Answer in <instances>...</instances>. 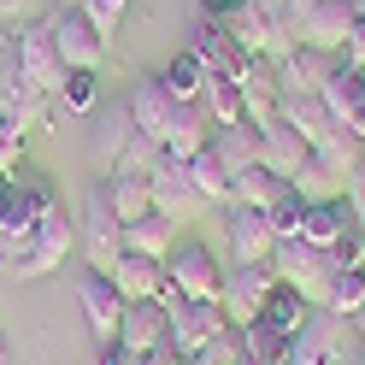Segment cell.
Returning a JSON list of instances; mask_svg holds the SVG:
<instances>
[{
	"mask_svg": "<svg viewBox=\"0 0 365 365\" xmlns=\"http://www.w3.org/2000/svg\"><path fill=\"white\" fill-rule=\"evenodd\" d=\"M271 271L289 283V289H301L312 307H324V294H330V283H336V254H324V247H312V242H277V254H271Z\"/></svg>",
	"mask_w": 365,
	"mask_h": 365,
	"instance_id": "obj_1",
	"label": "cell"
},
{
	"mask_svg": "<svg viewBox=\"0 0 365 365\" xmlns=\"http://www.w3.org/2000/svg\"><path fill=\"white\" fill-rule=\"evenodd\" d=\"M165 283L182 294V301H218L224 294V265L207 242H177L165 259Z\"/></svg>",
	"mask_w": 365,
	"mask_h": 365,
	"instance_id": "obj_2",
	"label": "cell"
},
{
	"mask_svg": "<svg viewBox=\"0 0 365 365\" xmlns=\"http://www.w3.org/2000/svg\"><path fill=\"white\" fill-rule=\"evenodd\" d=\"M159 307H165V318H171V348H177V354H189V359L207 348V341H212L224 324H230L218 301H182L171 283H165V294H159Z\"/></svg>",
	"mask_w": 365,
	"mask_h": 365,
	"instance_id": "obj_3",
	"label": "cell"
},
{
	"mask_svg": "<svg viewBox=\"0 0 365 365\" xmlns=\"http://www.w3.org/2000/svg\"><path fill=\"white\" fill-rule=\"evenodd\" d=\"M12 71H18V83H30L36 95H59L65 77H71L59 48H53V30H18L12 36Z\"/></svg>",
	"mask_w": 365,
	"mask_h": 365,
	"instance_id": "obj_4",
	"label": "cell"
},
{
	"mask_svg": "<svg viewBox=\"0 0 365 365\" xmlns=\"http://www.w3.org/2000/svg\"><path fill=\"white\" fill-rule=\"evenodd\" d=\"M48 30H53V48H59V59H65V71H101L106 36L95 30V18H88L83 6H65Z\"/></svg>",
	"mask_w": 365,
	"mask_h": 365,
	"instance_id": "obj_5",
	"label": "cell"
},
{
	"mask_svg": "<svg viewBox=\"0 0 365 365\" xmlns=\"http://www.w3.org/2000/svg\"><path fill=\"white\" fill-rule=\"evenodd\" d=\"M283 277L271 271V259L265 265H236V271H224V294H218V307H224V318L242 330V324H254L259 318V307H265V294L277 289Z\"/></svg>",
	"mask_w": 365,
	"mask_h": 365,
	"instance_id": "obj_6",
	"label": "cell"
},
{
	"mask_svg": "<svg viewBox=\"0 0 365 365\" xmlns=\"http://www.w3.org/2000/svg\"><path fill=\"white\" fill-rule=\"evenodd\" d=\"M83 254H88V271H112V259L124 254V224L112 212L106 189H95L83 200Z\"/></svg>",
	"mask_w": 365,
	"mask_h": 365,
	"instance_id": "obj_7",
	"label": "cell"
},
{
	"mask_svg": "<svg viewBox=\"0 0 365 365\" xmlns=\"http://www.w3.org/2000/svg\"><path fill=\"white\" fill-rule=\"evenodd\" d=\"M148 182H153V212H159V218L189 224V218H200V212H207V195L195 189L189 165H177V159H165V165H159Z\"/></svg>",
	"mask_w": 365,
	"mask_h": 365,
	"instance_id": "obj_8",
	"label": "cell"
},
{
	"mask_svg": "<svg viewBox=\"0 0 365 365\" xmlns=\"http://www.w3.org/2000/svg\"><path fill=\"white\" fill-rule=\"evenodd\" d=\"M224 236H230V259L236 265H265L277 254V236H271V218L254 207H224Z\"/></svg>",
	"mask_w": 365,
	"mask_h": 365,
	"instance_id": "obj_9",
	"label": "cell"
},
{
	"mask_svg": "<svg viewBox=\"0 0 365 365\" xmlns=\"http://www.w3.org/2000/svg\"><path fill=\"white\" fill-rule=\"evenodd\" d=\"M354 24H359V0H318V6L301 18V41L341 59V48H348V30H354Z\"/></svg>",
	"mask_w": 365,
	"mask_h": 365,
	"instance_id": "obj_10",
	"label": "cell"
},
{
	"mask_svg": "<svg viewBox=\"0 0 365 365\" xmlns=\"http://www.w3.org/2000/svg\"><path fill=\"white\" fill-rule=\"evenodd\" d=\"M77 307H83L88 330H95L101 341H112V336H118V318H124V294H118V283H112L106 271H83V283H77Z\"/></svg>",
	"mask_w": 365,
	"mask_h": 365,
	"instance_id": "obj_11",
	"label": "cell"
},
{
	"mask_svg": "<svg viewBox=\"0 0 365 365\" xmlns=\"http://www.w3.org/2000/svg\"><path fill=\"white\" fill-rule=\"evenodd\" d=\"M212 142V118H207V106L200 101H182L177 112H171V124H165V135H159V148H165V159H177V165H189V159Z\"/></svg>",
	"mask_w": 365,
	"mask_h": 365,
	"instance_id": "obj_12",
	"label": "cell"
},
{
	"mask_svg": "<svg viewBox=\"0 0 365 365\" xmlns=\"http://www.w3.org/2000/svg\"><path fill=\"white\" fill-rule=\"evenodd\" d=\"M336 53H324V48H294L283 65H277V88L283 95H324V83H330V71H336Z\"/></svg>",
	"mask_w": 365,
	"mask_h": 365,
	"instance_id": "obj_13",
	"label": "cell"
},
{
	"mask_svg": "<svg viewBox=\"0 0 365 365\" xmlns=\"http://www.w3.org/2000/svg\"><path fill=\"white\" fill-rule=\"evenodd\" d=\"M312 159V142L301 130H294L289 118H271V124H259V165H271L277 177H294Z\"/></svg>",
	"mask_w": 365,
	"mask_h": 365,
	"instance_id": "obj_14",
	"label": "cell"
},
{
	"mask_svg": "<svg viewBox=\"0 0 365 365\" xmlns=\"http://www.w3.org/2000/svg\"><path fill=\"white\" fill-rule=\"evenodd\" d=\"M112 341H124L130 354H153L159 341H171V318L159 301H124V318H118V336Z\"/></svg>",
	"mask_w": 365,
	"mask_h": 365,
	"instance_id": "obj_15",
	"label": "cell"
},
{
	"mask_svg": "<svg viewBox=\"0 0 365 365\" xmlns=\"http://www.w3.org/2000/svg\"><path fill=\"white\" fill-rule=\"evenodd\" d=\"M336 330H341V318L330 307H312V318L301 324V336H294V348H289V365H341Z\"/></svg>",
	"mask_w": 365,
	"mask_h": 365,
	"instance_id": "obj_16",
	"label": "cell"
},
{
	"mask_svg": "<svg viewBox=\"0 0 365 365\" xmlns=\"http://www.w3.org/2000/svg\"><path fill=\"white\" fill-rule=\"evenodd\" d=\"M189 53H195L200 65H207L212 77H242L247 65H254V59H247V53L236 48L230 36H224V30L212 24V18H195V36H189Z\"/></svg>",
	"mask_w": 365,
	"mask_h": 365,
	"instance_id": "obj_17",
	"label": "cell"
},
{
	"mask_svg": "<svg viewBox=\"0 0 365 365\" xmlns=\"http://www.w3.org/2000/svg\"><path fill=\"white\" fill-rule=\"evenodd\" d=\"M106 277L118 283V294H124V301H159V294H165V259H148V254H118Z\"/></svg>",
	"mask_w": 365,
	"mask_h": 365,
	"instance_id": "obj_18",
	"label": "cell"
},
{
	"mask_svg": "<svg viewBox=\"0 0 365 365\" xmlns=\"http://www.w3.org/2000/svg\"><path fill=\"white\" fill-rule=\"evenodd\" d=\"M130 118H135V130H142V135H153V142H159V135H165V124H171V112H177V101L165 95V83H159V77H135L130 83Z\"/></svg>",
	"mask_w": 365,
	"mask_h": 365,
	"instance_id": "obj_19",
	"label": "cell"
},
{
	"mask_svg": "<svg viewBox=\"0 0 365 365\" xmlns=\"http://www.w3.org/2000/svg\"><path fill=\"white\" fill-rule=\"evenodd\" d=\"M236 83H242L247 124H271V118H277V101H283V88H277V65H271V59H254V65H247V71H242Z\"/></svg>",
	"mask_w": 365,
	"mask_h": 365,
	"instance_id": "obj_20",
	"label": "cell"
},
{
	"mask_svg": "<svg viewBox=\"0 0 365 365\" xmlns=\"http://www.w3.org/2000/svg\"><path fill=\"white\" fill-rule=\"evenodd\" d=\"M318 101L330 106V118H336V124H348V130H354V124H359V112H365V71H354V65H336Z\"/></svg>",
	"mask_w": 365,
	"mask_h": 365,
	"instance_id": "obj_21",
	"label": "cell"
},
{
	"mask_svg": "<svg viewBox=\"0 0 365 365\" xmlns=\"http://www.w3.org/2000/svg\"><path fill=\"white\" fill-rule=\"evenodd\" d=\"M101 189H106V200H112V212H118V224H135V218L153 212V182L135 177V171H106Z\"/></svg>",
	"mask_w": 365,
	"mask_h": 365,
	"instance_id": "obj_22",
	"label": "cell"
},
{
	"mask_svg": "<svg viewBox=\"0 0 365 365\" xmlns=\"http://www.w3.org/2000/svg\"><path fill=\"white\" fill-rule=\"evenodd\" d=\"M348 218H354V200L348 195H336V200H312L307 207V224H301V242H312V247H336V236L348 230Z\"/></svg>",
	"mask_w": 365,
	"mask_h": 365,
	"instance_id": "obj_23",
	"label": "cell"
},
{
	"mask_svg": "<svg viewBox=\"0 0 365 365\" xmlns=\"http://www.w3.org/2000/svg\"><path fill=\"white\" fill-rule=\"evenodd\" d=\"M212 153L224 159V171L242 177L259 165V124H230V130H212Z\"/></svg>",
	"mask_w": 365,
	"mask_h": 365,
	"instance_id": "obj_24",
	"label": "cell"
},
{
	"mask_svg": "<svg viewBox=\"0 0 365 365\" xmlns=\"http://www.w3.org/2000/svg\"><path fill=\"white\" fill-rule=\"evenodd\" d=\"M283 195H289V177H277L271 165H254V171H242V177H236V189H230V207H254V212H271Z\"/></svg>",
	"mask_w": 365,
	"mask_h": 365,
	"instance_id": "obj_25",
	"label": "cell"
},
{
	"mask_svg": "<svg viewBox=\"0 0 365 365\" xmlns=\"http://www.w3.org/2000/svg\"><path fill=\"white\" fill-rule=\"evenodd\" d=\"M259 318H265V324L277 330V336H289V341H294V336H301V324L312 318V301H307L301 289H289V283H277V289L265 294V307H259Z\"/></svg>",
	"mask_w": 365,
	"mask_h": 365,
	"instance_id": "obj_26",
	"label": "cell"
},
{
	"mask_svg": "<svg viewBox=\"0 0 365 365\" xmlns=\"http://www.w3.org/2000/svg\"><path fill=\"white\" fill-rule=\"evenodd\" d=\"M171 247H177V224H171V218H159V212H148V218H135V224H124V254L171 259Z\"/></svg>",
	"mask_w": 365,
	"mask_h": 365,
	"instance_id": "obj_27",
	"label": "cell"
},
{
	"mask_svg": "<svg viewBox=\"0 0 365 365\" xmlns=\"http://www.w3.org/2000/svg\"><path fill=\"white\" fill-rule=\"evenodd\" d=\"M277 118H289V124L301 130V135H307L312 148H318V142H324V135L336 130V118H330V106L318 101V95H283V101H277Z\"/></svg>",
	"mask_w": 365,
	"mask_h": 365,
	"instance_id": "obj_28",
	"label": "cell"
},
{
	"mask_svg": "<svg viewBox=\"0 0 365 365\" xmlns=\"http://www.w3.org/2000/svg\"><path fill=\"white\" fill-rule=\"evenodd\" d=\"M207 77H212V71H207V65H200L189 48H182V53H171V59H165V71H159V83H165V95H171L177 106L207 95Z\"/></svg>",
	"mask_w": 365,
	"mask_h": 365,
	"instance_id": "obj_29",
	"label": "cell"
},
{
	"mask_svg": "<svg viewBox=\"0 0 365 365\" xmlns=\"http://www.w3.org/2000/svg\"><path fill=\"white\" fill-rule=\"evenodd\" d=\"M200 106H207L212 130L247 124V106H242V83H236V77H207V95H200Z\"/></svg>",
	"mask_w": 365,
	"mask_h": 365,
	"instance_id": "obj_30",
	"label": "cell"
},
{
	"mask_svg": "<svg viewBox=\"0 0 365 365\" xmlns=\"http://www.w3.org/2000/svg\"><path fill=\"white\" fill-rule=\"evenodd\" d=\"M189 177H195V189L207 195V207H230V189H236V177L224 171V159L212 153V142L200 148L195 159H189Z\"/></svg>",
	"mask_w": 365,
	"mask_h": 365,
	"instance_id": "obj_31",
	"label": "cell"
},
{
	"mask_svg": "<svg viewBox=\"0 0 365 365\" xmlns=\"http://www.w3.org/2000/svg\"><path fill=\"white\" fill-rule=\"evenodd\" d=\"M312 153L324 159V165H330L336 177H354V171H359V159H365V142H359V130L336 124V130H330V135H324V142H318Z\"/></svg>",
	"mask_w": 365,
	"mask_h": 365,
	"instance_id": "obj_32",
	"label": "cell"
},
{
	"mask_svg": "<svg viewBox=\"0 0 365 365\" xmlns=\"http://www.w3.org/2000/svg\"><path fill=\"white\" fill-rule=\"evenodd\" d=\"M289 189H294V195H301V200H307V207H312V200H336L341 189H348V177H336V171L324 165V159H318V153H312V159H307V165H301V171H294V177H289Z\"/></svg>",
	"mask_w": 365,
	"mask_h": 365,
	"instance_id": "obj_33",
	"label": "cell"
},
{
	"mask_svg": "<svg viewBox=\"0 0 365 365\" xmlns=\"http://www.w3.org/2000/svg\"><path fill=\"white\" fill-rule=\"evenodd\" d=\"M130 135H135V118H130V106H106V112H101V130H95V153L106 159V171L118 165V153L130 148Z\"/></svg>",
	"mask_w": 365,
	"mask_h": 365,
	"instance_id": "obj_34",
	"label": "cell"
},
{
	"mask_svg": "<svg viewBox=\"0 0 365 365\" xmlns=\"http://www.w3.org/2000/svg\"><path fill=\"white\" fill-rule=\"evenodd\" d=\"M242 348H247V359H254V365H289V348H294V341L277 336L265 318H254V324H242Z\"/></svg>",
	"mask_w": 365,
	"mask_h": 365,
	"instance_id": "obj_35",
	"label": "cell"
},
{
	"mask_svg": "<svg viewBox=\"0 0 365 365\" xmlns=\"http://www.w3.org/2000/svg\"><path fill=\"white\" fill-rule=\"evenodd\" d=\"M324 307H330L336 318H354V312L365 307V265L336 271V283H330V294H324Z\"/></svg>",
	"mask_w": 365,
	"mask_h": 365,
	"instance_id": "obj_36",
	"label": "cell"
},
{
	"mask_svg": "<svg viewBox=\"0 0 365 365\" xmlns=\"http://www.w3.org/2000/svg\"><path fill=\"white\" fill-rule=\"evenodd\" d=\"M159 165H165V148H159L153 135H142V130H135V135H130V148L118 153V165H112V171H135V177H153Z\"/></svg>",
	"mask_w": 365,
	"mask_h": 365,
	"instance_id": "obj_37",
	"label": "cell"
},
{
	"mask_svg": "<svg viewBox=\"0 0 365 365\" xmlns=\"http://www.w3.org/2000/svg\"><path fill=\"white\" fill-rule=\"evenodd\" d=\"M265 218H271V236H277V242H294V236H301V224H307V200L289 189V195H283Z\"/></svg>",
	"mask_w": 365,
	"mask_h": 365,
	"instance_id": "obj_38",
	"label": "cell"
},
{
	"mask_svg": "<svg viewBox=\"0 0 365 365\" xmlns=\"http://www.w3.org/2000/svg\"><path fill=\"white\" fill-rule=\"evenodd\" d=\"M59 101H65V112H95L101 106V83H95V71H71L65 77V88H59Z\"/></svg>",
	"mask_w": 365,
	"mask_h": 365,
	"instance_id": "obj_39",
	"label": "cell"
},
{
	"mask_svg": "<svg viewBox=\"0 0 365 365\" xmlns=\"http://www.w3.org/2000/svg\"><path fill=\"white\" fill-rule=\"evenodd\" d=\"M242 354H247V348H242V330H236V324H224V330L207 341V348L195 354V365H242Z\"/></svg>",
	"mask_w": 365,
	"mask_h": 365,
	"instance_id": "obj_40",
	"label": "cell"
},
{
	"mask_svg": "<svg viewBox=\"0 0 365 365\" xmlns=\"http://www.w3.org/2000/svg\"><path fill=\"white\" fill-rule=\"evenodd\" d=\"M18 159H24V130H18L6 112H0V177H12Z\"/></svg>",
	"mask_w": 365,
	"mask_h": 365,
	"instance_id": "obj_41",
	"label": "cell"
},
{
	"mask_svg": "<svg viewBox=\"0 0 365 365\" xmlns=\"http://www.w3.org/2000/svg\"><path fill=\"white\" fill-rule=\"evenodd\" d=\"M83 12L95 18V30H101V36H112V30H118V18L130 12V0H83Z\"/></svg>",
	"mask_w": 365,
	"mask_h": 365,
	"instance_id": "obj_42",
	"label": "cell"
},
{
	"mask_svg": "<svg viewBox=\"0 0 365 365\" xmlns=\"http://www.w3.org/2000/svg\"><path fill=\"white\" fill-rule=\"evenodd\" d=\"M341 65H354V71H365V12H359V24L348 30V48H341Z\"/></svg>",
	"mask_w": 365,
	"mask_h": 365,
	"instance_id": "obj_43",
	"label": "cell"
},
{
	"mask_svg": "<svg viewBox=\"0 0 365 365\" xmlns=\"http://www.w3.org/2000/svg\"><path fill=\"white\" fill-rule=\"evenodd\" d=\"M95 365H135V354L124 348V341H101V354H95Z\"/></svg>",
	"mask_w": 365,
	"mask_h": 365,
	"instance_id": "obj_44",
	"label": "cell"
},
{
	"mask_svg": "<svg viewBox=\"0 0 365 365\" xmlns=\"http://www.w3.org/2000/svg\"><path fill=\"white\" fill-rule=\"evenodd\" d=\"M312 6H318V0H283V12H289V18H294V24H301V18H307V12H312Z\"/></svg>",
	"mask_w": 365,
	"mask_h": 365,
	"instance_id": "obj_45",
	"label": "cell"
},
{
	"mask_svg": "<svg viewBox=\"0 0 365 365\" xmlns=\"http://www.w3.org/2000/svg\"><path fill=\"white\" fill-rule=\"evenodd\" d=\"M24 6L30 0H0V18H24Z\"/></svg>",
	"mask_w": 365,
	"mask_h": 365,
	"instance_id": "obj_46",
	"label": "cell"
},
{
	"mask_svg": "<svg viewBox=\"0 0 365 365\" xmlns=\"http://www.w3.org/2000/svg\"><path fill=\"white\" fill-rule=\"evenodd\" d=\"M6 195H12V177H0V212H6Z\"/></svg>",
	"mask_w": 365,
	"mask_h": 365,
	"instance_id": "obj_47",
	"label": "cell"
},
{
	"mask_svg": "<svg viewBox=\"0 0 365 365\" xmlns=\"http://www.w3.org/2000/svg\"><path fill=\"white\" fill-rule=\"evenodd\" d=\"M254 6H259V12H283V0H254Z\"/></svg>",
	"mask_w": 365,
	"mask_h": 365,
	"instance_id": "obj_48",
	"label": "cell"
},
{
	"mask_svg": "<svg viewBox=\"0 0 365 365\" xmlns=\"http://www.w3.org/2000/svg\"><path fill=\"white\" fill-rule=\"evenodd\" d=\"M0 365H12V348H6V336H0Z\"/></svg>",
	"mask_w": 365,
	"mask_h": 365,
	"instance_id": "obj_49",
	"label": "cell"
},
{
	"mask_svg": "<svg viewBox=\"0 0 365 365\" xmlns=\"http://www.w3.org/2000/svg\"><path fill=\"white\" fill-rule=\"evenodd\" d=\"M354 324H359V336H365V307H359V312H354Z\"/></svg>",
	"mask_w": 365,
	"mask_h": 365,
	"instance_id": "obj_50",
	"label": "cell"
},
{
	"mask_svg": "<svg viewBox=\"0 0 365 365\" xmlns=\"http://www.w3.org/2000/svg\"><path fill=\"white\" fill-rule=\"evenodd\" d=\"M354 130H359V142H365V112H359V124H354Z\"/></svg>",
	"mask_w": 365,
	"mask_h": 365,
	"instance_id": "obj_51",
	"label": "cell"
},
{
	"mask_svg": "<svg viewBox=\"0 0 365 365\" xmlns=\"http://www.w3.org/2000/svg\"><path fill=\"white\" fill-rule=\"evenodd\" d=\"M65 6H83V0H65Z\"/></svg>",
	"mask_w": 365,
	"mask_h": 365,
	"instance_id": "obj_52",
	"label": "cell"
},
{
	"mask_svg": "<svg viewBox=\"0 0 365 365\" xmlns=\"http://www.w3.org/2000/svg\"><path fill=\"white\" fill-rule=\"evenodd\" d=\"M359 12H365V0H359Z\"/></svg>",
	"mask_w": 365,
	"mask_h": 365,
	"instance_id": "obj_53",
	"label": "cell"
}]
</instances>
